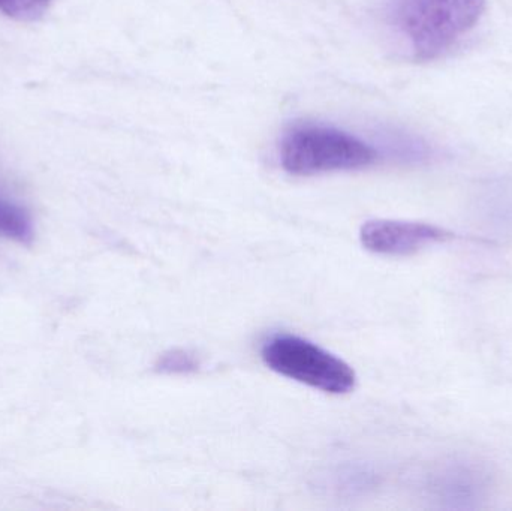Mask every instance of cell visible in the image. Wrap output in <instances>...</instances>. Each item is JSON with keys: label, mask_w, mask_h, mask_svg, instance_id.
I'll return each instance as SVG.
<instances>
[{"label": "cell", "mask_w": 512, "mask_h": 511, "mask_svg": "<svg viewBox=\"0 0 512 511\" xmlns=\"http://www.w3.org/2000/svg\"><path fill=\"white\" fill-rule=\"evenodd\" d=\"M54 0H0V12L17 21H36L47 14Z\"/></svg>", "instance_id": "52a82bcc"}, {"label": "cell", "mask_w": 512, "mask_h": 511, "mask_svg": "<svg viewBox=\"0 0 512 511\" xmlns=\"http://www.w3.org/2000/svg\"><path fill=\"white\" fill-rule=\"evenodd\" d=\"M201 368V360L197 354L182 348L167 351L158 357L155 369L159 374L165 375H189Z\"/></svg>", "instance_id": "8992f818"}, {"label": "cell", "mask_w": 512, "mask_h": 511, "mask_svg": "<svg viewBox=\"0 0 512 511\" xmlns=\"http://www.w3.org/2000/svg\"><path fill=\"white\" fill-rule=\"evenodd\" d=\"M456 239V234L423 222L373 219L361 227L360 240L367 251L385 257H409L429 246Z\"/></svg>", "instance_id": "277c9868"}, {"label": "cell", "mask_w": 512, "mask_h": 511, "mask_svg": "<svg viewBox=\"0 0 512 511\" xmlns=\"http://www.w3.org/2000/svg\"><path fill=\"white\" fill-rule=\"evenodd\" d=\"M486 0H385L384 23L418 62L438 59L477 26Z\"/></svg>", "instance_id": "6da1fadb"}, {"label": "cell", "mask_w": 512, "mask_h": 511, "mask_svg": "<svg viewBox=\"0 0 512 511\" xmlns=\"http://www.w3.org/2000/svg\"><path fill=\"white\" fill-rule=\"evenodd\" d=\"M280 164L294 176H318L372 167L379 152L351 132L325 123L298 120L283 131Z\"/></svg>", "instance_id": "7a4b0ae2"}, {"label": "cell", "mask_w": 512, "mask_h": 511, "mask_svg": "<svg viewBox=\"0 0 512 511\" xmlns=\"http://www.w3.org/2000/svg\"><path fill=\"white\" fill-rule=\"evenodd\" d=\"M0 237L20 245H32L35 237L29 213L5 198H0Z\"/></svg>", "instance_id": "5b68a950"}, {"label": "cell", "mask_w": 512, "mask_h": 511, "mask_svg": "<svg viewBox=\"0 0 512 511\" xmlns=\"http://www.w3.org/2000/svg\"><path fill=\"white\" fill-rule=\"evenodd\" d=\"M261 357L276 374L330 395H346L357 384V375L345 360L300 336H270L262 344Z\"/></svg>", "instance_id": "3957f363"}]
</instances>
